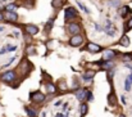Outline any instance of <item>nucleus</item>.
I'll list each match as a JSON object with an SVG mask.
<instances>
[{"label":"nucleus","instance_id":"1","mask_svg":"<svg viewBox=\"0 0 132 117\" xmlns=\"http://www.w3.org/2000/svg\"><path fill=\"white\" fill-rule=\"evenodd\" d=\"M104 31H105V32H106V35H108V36H110V38H114V36H116V34H117V28H116L114 23H113L112 21H109V19L105 22Z\"/></svg>","mask_w":132,"mask_h":117},{"label":"nucleus","instance_id":"2","mask_svg":"<svg viewBox=\"0 0 132 117\" xmlns=\"http://www.w3.org/2000/svg\"><path fill=\"white\" fill-rule=\"evenodd\" d=\"M77 16V9L75 6H68L64 12V21L65 22H69L71 19H73L75 17Z\"/></svg>","mask_w":132,"mask_h":117},{"label":"nucleus","instance_id":"3","mask_svg":"<svg viewBox=\"0 0 132 117\" xmlns=\"http://www.w3.org/2000/svg\"><path fill=\"white\" fill-rule=\"evenodd\" d=\"M30 100L34 102V103L40 104V103H43L45 100V94H43L41 91H34V93H31V95H30Z\"/></svg>","mask_w":132,"mask_h":117},{"label":"nucleus","instance_id":"4","mask_svg":"<svg viewBox=\"0 0 132 117\" xmlns=\"http://www.w3.org/2000/svg\"><path fill=\"white\" fill-rule=\"evenodd\" d=\"M85 42V38L82 36V35H73L71 40H69V44H71V46H75V48H78V46H81L82 44Z\"/></svg>","mask_w":132,"mask_h":117},{"label":"nucleus","instance_id":"5","mask_svg":"<svg viewBox=\"0 0 132 117\" xmlns=\"http://www.w3.org/2000/svg\"><path fill=\"white\" fill-rule=\"evenodd\" d=\"M67 30H68V32L72 34V35H78V34L81 32V26H80L77 22H69Z\"/></svg>","mask_w":132,"mask_h":117},{"label":"nucleus","instance_id":"6","mask_svg":"<svg viewBox=\"0 0 132 117\" xmlns=\"http://www.w3.org/2000/svg\"><path fill=\"white\" fill-rule=\"evenodd\" d=\"M4 21H6L8 23H14L18 21V14L15 12H6L4 13Z\"/></svg>","mask_w":132,"mask_h":117},{"label":"nucleus","instance_id":"7","mask_svg":"<svg viewBox=\"0 0 132 117\" xmlns=\"http://www.w3.org/2000/svg\"><path fill=\"white\" fill-rule=\"evenodd\" d=\"M14 80H15V72L14 71H6L1 75V81H4V82L12 84Z\"/></svg>","mask_w":132,"mask_h":117},{"label":"nucleus","instance_id":"8","mask_svg":"<svg viewBox=\"0 0 132 117\" xmlns=\"http://www.w3.org/2000/svg\"><path fill=\"white\" fill-rule=\"evenodd\" d=\"M85 49H86L87 52H90V53H92V54L100 53V52L103 50V48H101L99 44H96V42H87V45H86Z\"/></svg>","mask_w":132,"mask_h":117},{"label":"nucleus","instance_id":"9","mask_svg":"<svg viewBox=\"0 0 132 117\" xmlns=\"http://www.w3.org/2000/svg\"><path fill=\"white\" fill-rule=\"evenodd\" d=\"M118 52L116 50H112V49H105L104 53H103V61H112L116 55H117Z\"/></svg>","mask_w":132,"mask_h":117},{"label":"nucleus","instance_id":"10","mask_svg":"<svg viewBox=\"0 0 132 117\" xmlns=\"http://www.w3.org/2000/svg\"><path fill=\"white\" fill-rule=\"evenodd\" d=\"M24 30H26V32L30 36H35V35L39 34V27L36 25H26L24 26Z\"/></svg>","mask_w":132,"mask_h":117},{"label":"nucleus","instance_id":"11","mask_svg":"<svg viewBox=\"0 0 132 117\" xmlns=\"http://www.w3.org/2000/svg\"><path fill=\"white\" fill-rule=\"evenodd\" d=\"M87 94H88V90H86V89H80V90L76 91V98L78 100L84 102V100L87 99Z\"/></svg>","mask_w":132,"mask_h":117},{"label":"nucleus","instance_id":"12","mask_svg":"<svg viewBox=\"0 0 132 117\" xmlns=\"http://www.w3.org/2000/svg\"><path fill=\"white\" fill-rule=\"evenodd\" d=\"M132 9L128 6V5H125V6H122L121 9H119V16L122 17V18H126L128 14H131Z\"/></svg>","mask_w":132,"mask_h":117},{"label":"nucleus","instance_id":"13","mask_svg":"<svg viewBox=\"0 0 132 117\" xmlns=\"http://www.w3.org/2000/svg\"><path fill=\"white\" fill-rule=\"evenodd\" d=\"M67 3V0H53L51 1V6L55 9H60L64 6V4Z\"/></svg>","mask_w":132,"mask_h":117},{"label":"nucleus","instance_id":"14","mask_svg":"<svg viewBox=\"0 0 132 117\" xmlns=\"http://www.w3.org/2000/svg\"><path fill=\"white\" fill-rule=\"evenodd\" d=\"M119 44H121L122 46H126V48H127V46H130V44H131V40H130V38H128V36L125 34V35L121 38V40H119Z\"/></svg>","mask_w":132,"mask_h":117},{"label":"nucleus","instance_id":"15","mask_svg":"<svg viewBox=\"0 0 132 117\" xmlns=\"http://www.w3.org/2000/svg\"><path fill=\"white\" fill-rule=\"evenodd\" d=\"M108 104H109L110 107H114V106L117 104V98H116L114 93H110V94L108 95Z\"/></svg>","mask_w":132,"mask_h":117},{"label":"nucleus","instance_id":"16","mask_svg":"<svg viewBox=\"0 0 132 117\" xmlns=\"http://www.w3.org/2000/svg\"><path fill=\"white\" fill-rule=\"evenodd\" d=\"M46 89H47V93L49 94H54L56 91V87H55V85L53 82H47L46 84Z\"/></svg>","mask_w":132,"mask_h":117},{"label":"nucleus","instance_id":"17","mask_svg":"<svg viewBox=\"0 0 132 117\" xmlns=\"http://www.w3.org/2000/svg\"><path fill=\"white\" fill-rule=\"evenodd\" d=\"M17 8H18V5H17V4L10 3V4H8V5L5 6V10H6V12H15V10H17Z\"/></svg>","mask_w":132,"mask_h":117},{"label":"nucleus","instance_id":"18","mask_svg":"<svg viewBox=\"0 0 132 117\" xmlns=\"http://www.w3.org/2000/svg\"><path fill=\"white\" fill-rule=\"evenodd\" d=\"M24 111H26V113H27L28 117H36L37 116L36 111H35V109H31L30 107H24Z\"/></svg>","mask_w":132,"mask_h":117},{"label":"nucleus","instance_id":"19","mask_svg":"<svg viewBox=\"0 0 132 117\" xmlns=\"http://www.w3.org/2000/svg\"><path fill=\"white\" fill-rule=\"evenodd\" d=\"M101 66H103L104 70H112V68H113V63H112V61H104Z\"/></svg>","mask_w":132,"mask_h":117},{"label":"nucleus","instance_id":"20","mask_svg":"<svg viewBox=\"0 0 132 117\" xmlns=\"http://www.w3.org/2000/svg\"><path fill=\"white\" fill-rule=\"evenodd\" d=\"M95 76V71H87L86 74H84V80H91V78H94Z\"/></svg>","mask_w":132,"mask_h":117},{"label":"nucleus","instance_id":"21","mask_svg":"<svg viewBox=\"0 0 132 117\" xmlns=\"http://www.w3.org/2000/svg\"><path fill=\"white\" fill-rule=\"evenodd\" d=\"M53 26H54V19H49L47 23H46V26H45V31L46 32H50V30L53 28Z\"/></svg>","mask_w":132,"mask_h":117},{"label":"nucleus","instance_id":"22","mask_svg":"<svg viewBox=\"0 0 132 117\" xmlns=\"http://www.w3.org/2000/svg\"><path fill=\"white\" fill-rule=\"evenodd\" d=\"M26 53H27L28 55L36 54V48H35V46H32V45H28V46H27V49H26Z\"/></svg>","mask_w":132,"mask_h":117},{"label":"nucleus","instance_id":"23","mask_svg":"<svg viewBox=\"0 0 132 117\" xmlns=\"http://www.w3.org/2000/svg\"><path fill=\"white\" fill-rule=\"evenodd\" d=\"M34 1H35V0H24V1L22 3V5H23L24 8H28V9H30V8L34 6V4H35Z\"/></svg>","mask_w":132,"mask_h":117},{"label":"nucleus","instance_id":"24","mask_svg":"<svg viewBox=\"0 0 132 117\" xmlns=\"http://www.w3.org/2000/svg\"><path fill=\"white\" fill-rule=\"evenodd\" d=\"M131 85H132V81L127 77L126 81H125V90H126V91H130V90H131Z\"/></svg>","mask_w":132,"mask_h":117},{"label":"nucleus","instance_id":"25","mask_svg":"<svg viewBox=\"0 0 132 117\" xmlns=\"http://www.w3.org/2000/svg\"><path fill=\"white\" fill-rule=\"evenodd\" d=\"M130 30H132V17L126 22V27H125V32H128Z\"/></svg>","mask_w":132,"mask_h":117},{"label":"nucleus","instance_id":"26","mask_svg":"<svg viewBox=\"0 0 132 117\" xmlns=\"http://www.w3.org/2000/svg\"><path fill=\"white\" fill-rule=\"evenodd\" d=\"M76 1H77L78 6H80V8H81V9H82V10H84V12L86 13V14H88V13H90V10H88V8H87V6H85V5H84V4H82V3H81L80 0H76Z\"/></svg>","mask_w":132,"mask_h":117},{"label":"nucleus","instance_id":"27","mask_svg":"<svg viewBox=\"0 0 132 117\" xmlns=\"http://www.w3.org/2000/svg\"><path fill=\"white\" fill-rule=\"evenodd\" d=\"M86 113H87V104L82 103V104H81V115H82V116H85Z\"/></svg>","mask_w":132,"mask_h":117},{"label":"nucleus","instance_id":"28","mask_svg":"<svg viewBox=\"0 0 132 117\" xmlns=\"http://www.w3.org/2000/svg\"><path fill=\"white\" fill-rule=\"evenodd\" d=\"M123 59H125V62H128V61H131V59H132V54H128V53L123 54Z\"/></svg>","mask_w":132,"mask_h":117},{"label":"nucleus","instance_id":"29","mask_svg":"<svg viewBox=\"0 0 132 117\" xmlns=\"http://www.w3.org/2000/svg\"><path fill=\"white\" fill-rule=\"evenodd\" d=\"M110 5L112 6H118L119 5V0H110Z\"/></svg>","mask_w":132,"mask_h":117},{"label":"nucleus","instance_id":"30","mask_svg":"<svg viewBox=\"0 0 132 117\" xmlns=\"http://www.w3.org/2000/svg\"><path fill=\"white\" fill-rule=\"evenodd\" d=\"M17 49V46H12V45H6V50L8 52H14Z\"/></svg>","mask_w":132,"mask_h":117},{"label":"nucleus","instance_id":"31","mask_svg":"<svg viewBox=\"0 0 132 117\" xmlns=\"http://www.w3.org/2000/svg\"><path fill=\"white\" fill-rule=\"evenodd\" d=\"M113 76H114V72H113V71H109V72H108V80H109V81H112Z\"/></svg>","mask_w":132,"mask_h":117},{"label":"nucleus","instance_id":"32","mask_svg":"<svg viewBox=\"0 0 132 117\" xmlns=\"http://www.w3.org/2000/svg\"><path fill=\"white\" fill-rule=\"evenodd\" d=\"M6 52H8V50H6V46L1 48V49H0V55H4V54H5Z\"/></svg>","mask_w":132,"mask_h":117},{"label":"nucleus","instance_id":"33","mask_svg":"<svg viewBox=\"0 0 132 117\" xmlns=\"http://www.w3.org/2000/svg\"><path fill=\"white\" fill-rule=\"evenodd\" d=\"M94 99V97H92V93L91 91H88V94H87V100H92Z\"/></svg>","mask_w":132,"mask_h":117},{"label":"nucleus","instance_id":"34","mask_svg":"<svg viewBox=\"0 0 132 117\" xmlns=\"http://www.w3.org/2000/svg\"><path fill=\"white\" fill-rule=\"evenodd\" d=\"M125 67H127V68H130L132 71V64L131 63H128V62H125Z\"/></svg>","mask_w":132,"mask_h":117},{"label":"nucleus","instance_id":"35","mask_svg":"<svg viewBox=\"0 0 132 117\" xmlns=\"http://www.w3.org/2000/svg\"><path fill=\"white\" fill-rule=\"evenodd\" d=\"M121 100H122V103H123V104H126V98H125V95H122V97H121Z\"/></svg>","mask_w":132,"mask_h":117},{"label":"nucleus","instance_id":"36","mask_svg":"<svg viewBox=\"0 0 132 117\" xmlns=\"http://www.w3.org/2000/svg\"><path fill=\"white\" fill-rule=\"evenodd\" d=\"M1 21H4V14H3V13H0V22H1Z\"/></svg>","mask_w":132,"mask_h":117},{"label":"nucleus","instance_id":"37","mask_svg":"<svg viewBox=\"0 0 132 117\" xmlns=\"http://www.w3.org/2000/svg\"><path fill=\"white\" fill-rule=\"evenodd\" d=\"M54 106H55V107H59V106H60V100H58V102H56Z\"/></svg>","mask_w":132,"mask_h":117},{"label":"nucleus","instance_id":"38","mask_svg":"<svg viewBox=\"0 0 132 117\" xmlns=\"http://www.w3.org/2000/svg\"><path fill=\"white\" fill-rule=\"evenodd\" d=\"M56 117H67L65 115H63V113H58V116Z\"/></svg>","mask_w":132,"mask_h":117},{"label":"nucleus","instance_id":"39","mask_svg":"<svg viewBox=\"0 0 132 117\" xmlns=\"http://www.w3.org/2000/svg\"><path fill=\"white\" fill-rule=\"evenodd\" d=\"M4 31V27H0V32H3Z\"/></svg>","mask_w":132,"mask_h":117},{"label":"nucleus","instance_id":"40","mask_svg":"<svg viewBox=\"0 0 132 117\" xmlns=\"http://www.w3.org/2000/svg\"><path fill=\"white\" fill-rule=\"evenodd\" d=\"M128 78H130V80H131V81H132V74H131V75H130V76H128Z\"/></svg>","mask_w":132,"mask_h":117},{"label":"nucleus","instance_id":"41","mask_svg":"<svg viewBox=\"0 0 132 117\" xmlns=\"http://www.w3.org/2000/svg\"><path fill=\"white\" fill-rule=\"evenodd\" d=\"M119 117H126L125 115H119Z\"/></svg>","mask_w":132,"mask_h":117}]
</instances>
